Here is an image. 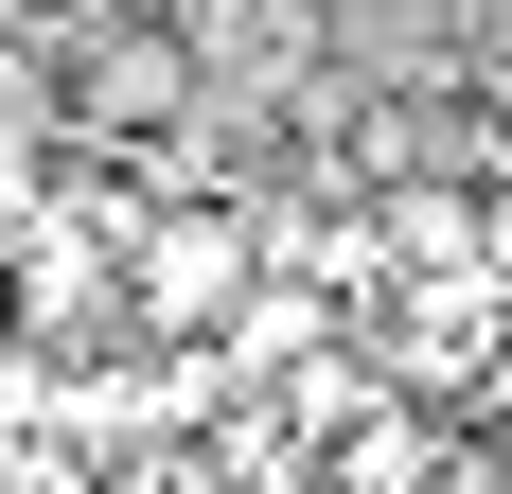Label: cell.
<instances>
[{
  "label": "cell",
  "instance_id": "1",
  "mask_svg": "<svg viewBox=\"0 0 512 494\" xmlns=\"http://www.w3.org/2000/svg\"><path fill=\"white\" fill-rule=\"evenodd\" d=\"M142 318L159 336H230V318H248V230H230V212L142 230Z\"/></svg>",
  "mask_w": 512,
  "mask_h": 494
},
{
  "label": "cell",
  "instance_id": "2",
  "mask_svg": "<svg viewBox=\"0 0 512 494\" xmlns=\"http://www.w3.org/2000/svg\"><path fill=\"white\" fill-rule=\"evenodd\" d=\"M89 124H177V36H124V53H89Z\"/></svg>",
  "mask_w": 512,
  "mask_h": 494
},
{
  "label": "cell",
  "instance_id": "3",
  "mask_svg": "<svg viewBox=\"0 0 512 494\" xmlns=\"http://www.w3.org/2000/svg\"><path fill=\"white\" fill-rule=\"evenodd\" d=\"M336 494H424V424H407V406H389V424L336 459Z\"/></svg>",
  "mask_w": 512,
  "mask_h": 494
}]
</instances>
